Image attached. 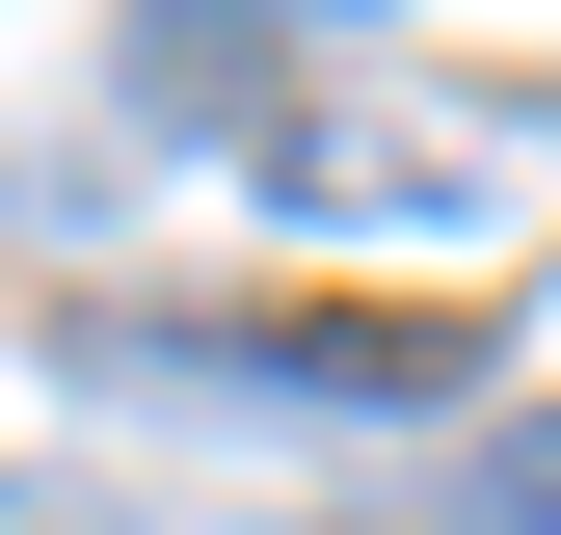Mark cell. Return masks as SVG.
<instances>
[{
	"instance_id": "obj_3",
	"label": "cell",
	"mask_w": 561,
	"mask_h": 535,
	"mask_svg": "<svg viewBox=\"0 0 561 535\" xmlns=\"http://www.w3.org/2000/svg\"><path fill=\"white\" fill-rule=\"evenodd\" d=\"M0 535H134V509L81 482V455H0Z\"/></svg>"
},
{
	"instance_id": "obj_1",
	"label": "cell",
	"mask_w": 561,
	"mask_h": 535,
	"mask_svg": "<svg viewBox=\"0 0 561 535\" xmlns=\"http://www.w3.org/2000/svg\"><path fill=\"white\" fill-rule=\"evenodd\" d=\"M241 161H267V215H321V241H481V161L401 134V107H321V81H295Z\"/></svg>"
},
{
	"instance_id": "obj_2",
	"label": "cell",
	"mask_w": 561,
	"mask_h": 535,
	"mask_svg": "<svg viewBox=\"0 0 561 535\" xmlns=\"http://www.w3.org/2000/svg\"><path fill=\"white\" fill-rule=\"evenodd\" d=\"M375 535H561V429H508V455H481L455 509H375Z\"/></svg>"
}]
</instances>
